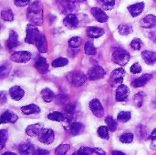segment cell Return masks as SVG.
<instances>
[{"label": "cell", "instance_id": "cell-1", "mask_svg": "<svg viewBox=\"0 0 156 155\" xmlns=\"http://www.w3.org/2000/svg\"><path fill=\"white\" fill-rule=\"evenodd\" d=\"M27 18L33 25L36 26L42 25L43 6L39 1H34L28 5L27 10Z\"/></svg>", "mask_w": 156, "mask_h": 155}, {"label": "cell", "instance_id": "cell-2", "mask_svg": "<svg viewBox=\"0 0 156 155\" xmlns=\"http://www.w3.org/2000/svg\"><path fill=\"white\" fill-rule=\"evenodd\" d=\"M41 36V33L36 26V25L29 24L27 26V35L25 41L28 44H34L37 45V41L39 40Z\"/></svg>", "mask_w": 156, "mask_h": 155}, {"label": "cell", "instance_id": "cell-3", "mask_svg": "<svg viewBox=\"0 0 156 155\" xmlns=\"http://www.w3.org/2000/svg\"><path fill=\"white\" fill-rule=\"evenodd\" d=\"M130 58H131L130 54L122 48H116L112 53V61L115 64L121 66L126 65L129 62Z\"/></svg>", "mask_w": 156, "mask_h": 155}, {"label": "cell", "instance_id": "cell-4", "mask_svg": "<svg viewBox=\"0 0 156 155\" xmlns=\"http://www.w3.org/2000/svg\"><path fill=\"white\" fill-rule=\"evenodd\" d=\"M58 4L61 13L64 14L73 13L79 8V0H58Z\"/></svg>", "mask_w": 156, "mask_h": 155}, {"label": "cell", "instance_id": "cell-5", "mask_svg": "<svg viewBox=\"0 0 156 155\" xmlns=\"http://www.w3.org/2000/svg\"><path fill=\"white\" fill-rule=\"evenodd\" d=\"M87 76L80 71V70H77V71H74V72H71L68 75V80L74 86V87H80L82 86L85 81L87 80Z\"/></svg>", "mask_w": 156, "mask_h": 155}, {"label": "cell", "instance_id": "cell-6", "mask_svg": "<svg viewBox=\"0 0 156 155\" xmlns=\"http://www.w3.org/2000/svg\"><path fill=\"white\" fill-rule=\"evenodd\" d=\"M106 75L105 69L101 66H93L88 71V79L90 80H98L102 79Z\"/></svg>", "mask_w": 156, "mask_h": 155}, {"label": "cell", "instance_id": "cell-7", "mask_svg": "<svg viewBox=\"0 0 156 155\" xmlns=\"http://www.w3.org/2000/svg\"><path fill=\"white\" fill-rule=\"evenodd\" d=\"M125 75V70L122 68L114 69L110 77V82L112 86H116V85H121L122 84L123 78Z\"/></svg>", "mask_w": 156, "mask_h": 155}, {"label": "cell", "instance_id": "cell-8", "mask_svg": "<svg viewBox=\"0 0 156 155\" xmlns=\"http://www.w3.org/2000/svg\"><path fill=\"white\" fill-rule=\"evenodd\" d=\"M55 139V133L51 129H43L38 135V141L44 144H50Z\"/></svg>", "mask_w": 156, "mask_h": 155}, {"label": "cell", "instance_id": "cell-9", "mask_svg": "<svg viewBox=\"0 0 156 155\" xmlns=\"http://www.w3.org/2000/svg\"><path fill=\"white\" fill-rule=\"evenodd\" d=\"M10 59L16 63H27L31 59V53L28 51H18L12 54Z\"/></svg>", "mask_w": 156, "mask_h": 155}, {"label": "cell", "instance_id": "cell-10", "mask_svg": "<svg viewBox=\"0 0 156 155\" xmlns=\"http://www.w3.org/2000/svg\"><path fill=\"white\" fill-rule=\"evenodd\" d=\"M90 110L92 111V113L98 117V118H101L104 115V109L102 104L101 103V101L98 99H93L90 104H89Z\"/></svg>", "mask_w": 156, "mask_h": 155}, {"label": "cell", "instance_id": "cell-11", "mask_svg": "<svg viewBox=\"0 0 156 155\" xmlns=\"http://www.w3.org/2000/svg\"><path fill=\"white\" fill-rule=\"evenodd\" d=\"M129 94H130V90H129L128 87L126 85L121 84L117 88L115 99H116L117 101H123L128 98Z\"/></svg>", "mask_w": 156, "mask_h": 155}, {"label": "cell", "instance_id": "cell-12", "mask_svg": "<svg viewBox=\"0 0 156 155\" xmlns=\"http://www.w3.org/2000/svg\"><path fill=\"white\" fill-rule=\"evenodd\" d=\"M79 23H80L79 18H78L77 16H76L75 14H73V13L68 14V15L65 16V18L63 19V24H64L66 26L69 27V28H75V27H77L78 25H79Z\"/></svg>", "mask_w": 156, "mask_h": 155}, {"label": "cell", "instance_id": "cell-13", "mask_svg": "<svg viewBox=\"0 0 156 155\" xmlns=\"http://www.w3.org/2000/svg\"><path fill=\"white\" fill-rule=\"evenodd\" d=\"M19 45V41H18V36L16 34V31L14 30H11L9 32V37L5 43V46L6 48L9 49V50H13L14 48H16L17 46Z\"/></svg>", "mask_w": 156, "mask_h": 155}, {"label": "cell", "instance_id": "cell-14", "mask_svg": "<svg viewBox=\"0 0 156 155\" xmlns=\"http://www.w3.org/2000/svg\"><path fill=\"white\" fill-rule=\"evenodd\" d=\"M140 26L144 28H153L156 26V16L154 15H147L141 21Z\"/></svg>", "mask_w": 156, "mask_h": 155}, {"label": "cell", "instance_id": "cell-15", "mask_svg": "<svg viewBox=\"0 0 156 155\" xmlns=\"http://www.w3.org/2000/svg\"><path fill=\"white\" fill-rule=\"evenodd\" d=\"M90 12H91L92 16L95 17V19L98 22H100V23H105L109 19V16L105 14V12H103L102 9H101L99 7H93V8H91Z\"/></svg>", "mask_w": 156, "mask_h": 155}, {"label": "cell", "instance_id": "cell-16", "mask_svg": "<svg viewBox=\"0 0 156 155\" xmlns=\"http://www.w3.org/2000/svg\"><path fill=\"white\" fill-rule=\"evenodd\" d=\"M144 9V2H140V3H136L133 5H131L128 6V11L130 12V14L132 15L133 17H136L139 15L142 14V12Z\"/></svg>", "mask_w": 156, "mask_h": 155}, {"label": "cell", "instance_id": "cell-17", "mask_svg": "<svg viewBox=\"0 0 156 155\" xmlns=\"http://www.w3.org/2000/svg\"><path fill=\"white\" fill-rule=\"evenodd\" d=\"M35 68L41 74L47 73L48 70V64L47 62V59L43 57H39L35 62Z\"/></svg>", "mask_w": 156, "mask_h": 155}, {"label": "cell", "instance_id": "cell-18", "mask_svg": "<svg viewBox=\"0 0 156 155\" xmlns=\"http://www.w3.org/2000/svg\"><path fill=\"white\" fill-rule=\"evenodd\" d=\"M152 78H153V75L152 74H144V75L141 76L140 78L135 79L132 82V85H133V88H141V87H144V85H146L148 83V81Z\"/></svg>", "mask_w": 156, "mask_h": 155}, {"label": "cell", "instance_id": "cell-19", "mask_svg": "<svg viewBox=\"0 0 156 155\" xmlns=\"http://www.w3.org/2000/svg\"><path fill=\"white\" fill-rule=\"evenodd\" d=\"M75 154H81V155H88V154H100L104 155L105 152L101 149L99 148H90V147H81L79 149L78 153Z\"/></svg>", "mask_w": 156, "mask_h": 155}, {"label": "cell", "instance_id": "cell-20", "mask_svg": "<svg viewBox=\"0 0 156 155\" xmlns=\"http://www.w3.org/2000/svg\"><path fill=\"white\" fill-rule=\"evenodd\" d=\"M17 119H18V117L16 113H14L10 111H6L3 112L1 115V124H5L7 122L15 123L17 121Z\"/></svg>", "mask_w": 156, "mask_h": 155}, {"label": "cell", "instance_id": "cell-21", "mask_svg": "<svg viewBox=\"0 0 156 155\" xmlns=\"http://www.w3.org/2000/svg\"><path fill=\"white\" fill-rule=\"evenodd\" d=\"M105 33V30L101 27L97 26H89L87 28V36L90 38H98L101 36H103Z\"/></svg>", "mask_w": 156, "mask_h": 155}, {"label": "cell", "instance_id": "cell-22", "mask_svg": "<svg viewBox=\"0 0 156 155\" xmlns=\"http://www.w3.org/2000/svg\"><path fill=\"white\" fill-rule=\"evenodd\" d=\"M43 129H44V128H43V125L40 124V123L32 124V125H29V126L26 129V133H27L28 136H31V137L38 136L39 133L42 132Z\"/></svg>", "mask_w": 156, "mask_h": 155}, {"label": "cell", "instance_id": "cell-23", "mask_svg": "<svg viewBox=\"0 0 156 155\" xmlns=\"http://www.w3.org/2000/svg\"><path fill=\"white\" fill-rule=\"evenodd\" d=\"M9 94H10V96H11V98L13 100L18 101V100H20L24 97L25 91L19 86H13L9 90Z\"/></svg>", "mask_w": 156, "mask_h": 155}, {"label": "cell", "instance_id": "cell-24", "mask_svg": "<svg viewBox=\"0 0 156 155\" xmlns=\"http://www.w3.org/2000/svg\"><path fill=\"white\" fill-rule=\"evenodd\" d=\"M18 151L20 154H33L36 152L34 145L30 143H25L20 144L18 146Z\"/></svg>", "mask_w": 156, "mask_h": 155}, {"label": "cell", "instance_id": "cell-25", "mask_svg": "<svg viewBox=\"0 0 156 155\" xmlns=\"http://www.w3.org/2000/svg\"><path fill=\"white\" fill-rule=\"evenodd\" d=\"M142 58L148 65H154L156 62V52L145 50L142 53Z\"/></svg>", "mask_w": 156, "mask_h": 155}, {"label": "cell", "instance_id": "cell-26", "mask_svg": "<svg viewBox=\"0 0 156 155\" xmlns=\"http://www.w3.org/2000/svg\"><path fill=\"white\" fill-rule=\"evenodd\" d=\"M21 111L25 115H30V114H33V113L40 112V109L36 104H29V105H26V106L21 107Z\"/></svg>", "mask_w": 156, "mask_h": 155}, {"label": "cell", "instance_id": "cell-27", "mask_svg": "<svg viewBox=\"0 0 156 155\" xmlns=\"http://www.w3.org/2000/svg\"><path fill=\"white\" fill-rule=\"evenodd\" d=\"M84 129V125L81 122H73L69 126V132L71 135L76 136L79 135L80 132H82Z\"/></svg>", "mask_w": 156, "mask_h": 155}, {"label": "cell", "instance_id": "cell-28", "mask_svg": "<svg viewBox=\"0 0 156 155\" xmlns=\"http://www.w3.org/2000/svg\"><path fill=\"white\" fill-rule=\"evenodd\" d=\"M36 46L37 47V49L40 53H46L48 51V42L44 34H41L40 38L37 41Z\"/></svg>", "mask_w": 156, "mask_h": 155}, {"label": "cell", "instance_id": "cell-29", "mask_svg": "<svg viewBox=\"0 0 156 155\" xmlns=\"http://www.w3.org/2000/svg\"><path fill=\"white\" fill-rule=\"evenodd\" d=\"M41 96L46 102H51L55 99V93L50 89H44L41 91Z\"/></svg>", "mask_w": 156, "mask_h": 155}, {"label": "cell", "instance_id": "cell-30", "mask_svg": "<svg viewBox=\"0 0 156 155\" xmlns=\"http://www.w3.org/2000/svg\"><path fill=\"white\" fill-rule=\"evenodd\" d=\"M48 118L51 121L58 122H62L66 121V116L63 113L58 112V111H53V112L49 113L48 115Z\"/></svg>", "mask_w": 156, "mask_h": 155}, {"label": "cell", "instance_id": "cell-31", "mask_svg": "<svg viewBox=\"0 0 156 155\" xmlns=\"http://www.w3.org/2000/svg\"><path fill=\"white\" fill-rule=\"evenodd\" d=\"M133 26L128 24H121L118 26V31L122 36H129L133 32Z\"/></svg>", "mask_w": 156, "mask_h": 155}, {"label": "cell", "instance_id": "cell-32", "mask_svg": "<svg viewBox=\"0 0 156 155\" xmlns=\"http://www.w3.org/2000/svg\"><path fill=\"white\" fill-rule=\"evenodd\" d=\"M144 98H145V94L141 91L139 93H137L134 98H133V103H134V106L136 108H141L144 104Z\"/></svg>", "mask_w": 156, "mask_h": 155}, {"label": "cell", "instance_id": "cell-33", "mask_svg": "<svg viewBox=\"0 0 156 155\" xmlns=\"http://www.w3.org/2000/svg\"><path fill=\"white\" fill-rule=\"evenodd\" d=\"M105 122L110 130V132H115L117 127H118V124H117V122L112 117V116H108L105 118Z\"/></svg>", "mask_w": 156, "mask_h": 155}, {"label": "cell", "instance_id": "cell-34", "mask_svg": "<svg viewBox=\"0 0 156 155\" xmlns=\"http://www.w3.org/2000/svg\"><path fill=\"white\" fill-rule=\"evenodd\" d=\"M84 50H85V53L87 55H95L97 52L96 48L94 47L93 42L91 40H89L86 42V44L84 46Z\"/></svg>", "mask_w": 156, "mask_h": 155}, {"label": "cell", "instance_id": "cell-35", "mask_svg": "<svg viewBox=\"0 0 156 155\" xmlns=\"http://www.w3.org/2000/svg\"><path fill=\"white\" fill-rule=\"evenodd\" d=\"M101 7L105 10H111L115 5V0H97Z\"/></svg>", "mask_w": 156, "mask_h": 155}, {"label": "cell", "instance_id": "cell-36", "mask_svg": "<svg viewBox=\"0 0 156 155\" xmlns=\"http://www.w3.org/2000/svg\"><path fill=\"white\" fill-rule=\"evenodd\" d=\"M11 70V64L10 63H4L1 65L0 68V77L1 79H5Z\"/></svg>", "mask_w": 156, "mask_h": 155}, {"label": "cell", "instance_id": "cell-37", "mask_svg": "<svg viewBox=\"0 0 156 155\" xmlns=\"http://www.w3.org/2000/svg\"><path fill=\"white\" fill-rule=\"evenodd\" d=\"M1 17L5 21H13L14 20V13L11 9H5L1 12Z\"/></svg>", "mask_w": 156, "mask_h": 155}, {"label": "cell", "instance_id": "cell-38", "mask_svg": "<svg viewBox=\"0 0 156 155\" xmlns=\"http://www.w3.org/2000/svg\"><path fill=\"white\" fill-rule=\"evenodd\" d=\"M82 43V39L80 37H73L69 40V46L71 48H78L80 47Z\"/></svg>", "mask_w": 156, "mask_h": 155}, {"label": "cell", "instance_id": "cell-39", "mask_svg": "<svg viewBox=\"0 0 156 155\" xmlns=\"http://www.w3.org/2000/svg\"><path fill=\"white\" fill-rule=\"evenodd\" d=\"M69 63V60L66 58H58L57 59H55L51 66L53 68H60V67H64V66H67Z\"/></svg>", "mask_w": 156, "mask_h": 155}, {"label": "cell", "instance_id": "cell-40", "mask_svg": "<svg viewBox=\"0 0 156 155\" xmlns=\"http://www.w3.org/2000/svg\"><path fill=\"white\" fill-rule=\"evenodd\" d=\"M109 128L108 126H101L99 129H98V135L102 138V139H105V140H108L109 139Z\"/></svg>", "mask_w": 156, "mask_h": 155}, {"label": "cell", "instance_id": "cell-41", "mask_svg": "<svg viewBox=\"0 0 156 155\" xmlns=\"http://www.w3.org/2000/svg\"><path fill=\"white\" fill-rule=\"evenodd\" d=\"M70 149V146L69 144H60L58 147L56 148L55 153L57 155H63L66 154Z\"/></svg>", "mask_w": 156, "mask_h": 155}, {"label": "cell", "instance_id": "cell-42", "mask_svg": "<svg viewBox=\"0 0 156 155\" xmlns=\"http://www.w3.org/2000/svg\"><path fill=\"white\" fill-rule=\"evenodd\" d=\"M132 115L130 111H122L118 114L117 116V120L122 122H127L128 121H130Z\"/></svg>", "mask_w": 156, "mask_h": 155}, {"label": "cell", "instance_id": "cell-43", "mask_svg": "<svg viewBox=\"0 0 156 155\" xmlns=\"http://www.w3.org/2000/svg\"><path fill=\"white\" fill-rule=\"evenodd\" d=\"M8 132L7 130H1L0 131V149L2 150L5 147V144L7 141Z\"/></svg>", "mask_w": 156, "mask_h": 155}, {"label": "cell", "instance_id": "cell-44", "mask_svg": "<svg viewBox=\"0 0 156 155\" xmlns=\"http://www.w3.org/2000/svg\"><path fill=\"white\" fill-rule=\"evenodd\" d=\"M120 141L122 143H127V144L132 143L133 141V134H132V133H124L120 137Z\"/></svg>", "mask_w": 156, "mask_h": 155}, {"label": "cell", "instance_id": "cell-45", "mask_svg": "<svg viewBox=\"0 0 156 155\" xmlns=\"http://www.w3.org/2000/svg\"><path fill=\"white\" fill-rule=\"evenodd\" d=\"M143 45V41L140 38H133L132 43H131V47L134 49V50H139L141 49Z\"/></svg>", "mask_w": 156, "mask_h": 155}, {"label": "cell", "instance_id": "cell-46", "mask_svg": "<svg viewBox=\"0 0 156 155\" xmlns=\"http://www.w3.org/2000/svg\"><path fill=\"white\" fill-rule=\"evenodd\" d=\"M65 111H66V113H67V115H68V117L69 119L72 118L73 115H74V113H75V107H74V105L73 104L67 105L66 108H65Z\"/></svg>", "mask_w": 156, "mask_h": 155}, {"label": "cell", "instance_id": "cell-47", "mask_svg": "<svg viewBox=\"0 0 156 155\" xmlns=\"http://www.w3.org/2000/svg\"><path fill=\"white\" fill-rule=\"evenodd\" d=\"M142 71V66L139 63H134L132 67H131V72L133 74H138Z\"/></svg>", "mask_w": 156, "mask_h": 155}, {"label": "cell", "instance_id": "cell-48", "mask_svg": "<svg viewBox=\"0 0 156 155\" xmlns=\"http://www.w3.org/2000/svg\"><path fill=\"white\" fill-rule=\"evenodd\" d=\"M29 2H30V0H14V4L18 7L25 6V5H28Z\"/></svg>", "mask_w": 156, "mask_h": 155}, {"label": "cell", "instance_id": "cell-49", "mask_svg": "<svg viewBox=\"0 0 156 155\" xmlns=\"http://www.w3.org/2000/svg\"><path fill=\"white\" fill-rule=\"evenodd\" d=\"M67 101V97L65 95H58L56 97V102L57 104H64Z\"/></svg>", "mask_w": 156, "mask_h": 155}, {"label": "cell", "instance_id": "cell-50", "mask_svg": "<svg viewBox=\"0 0 156 155\" xmlns=\"http://www.w3.org/2000/svg\"><path fill=\"white\" fill-rule=\"evenodd\" d=\"M49 153H48V151H47V150H42V149H39V150H37L36 152H35V153L34 154L36 155H45V154H48Z\"/></svg>", "mask_w": 156, "mask_h": 155}, {"label": "cell", "instance_id": "cell-51", "mask_svg": "<svg viewBox=\"0 0 156 155\" xmlns=\"http://www.w3.org/2000/svg\"><path fill=\"white\" fill-rule=\"evenodd\" d=\"M148 140H152V141H155L156 140V128L152 132V133L150 134V136L147 138Z\"/></svg>", "mask_w": 156, "mask_h": 155}, {"label": "cell", "instance_id": "cell-52", "mask_svg": "<svg viewBox=\"0 0 156 155\" xmlns=\"http://www.w3.org/2000/svg\"><path fill=\"white\" fill-rule=\"evenodd\" d=\"M5 100H6L5 93V91H2V92H1V101H0V104H1V105H3V104L5 102Z\"/></svg>", "mask_w": 156, "mask_h": 155}, {"label": "cell", "instance_id": "cell-53", "mask_svg": "<svg viewBox=\"0 0 156 155\" xmlns=\"http://www.w3.org/2000/svg\"><path fill=\"white\" fill-rule=\"evenodd\" d=\"M112 155H125V153H122V152H119V151H114L112 153Z\"/></svg>", "mask_w": 156, "mask_h": 155}, {"label": "cell", "instance_id": "cell-54", "mask_svg": "<svg viewBox=\"0 0 156 155\" xmlns=\"http://www.w3.org/2000/svg\"><path fill=\"white\" fill-rule=\"evenodd\" d=\"M4 154H10V155H16V153H9V152H6V153H5Z\"/></svg>", "mask_w": 156, "mask_h": 155}, {"label": "cell", "instance_id": "cell-55", "mask_svg": "<svg viewBox=\"0 0 156 155\" xmlns=\"http://www.w3.org/2000/svg\"><path fill=\"white\" fill-rule=\"evenodd\" d=\"M155 43H156V39H155Z\"/></svg>", "mask_w": 156, "mask_h": 155}, {"label": "cell", "instance_id": "cell-56", "mask_svg": "<svg viewBox=\"0 0 156 155\" xmlns=\"http://www.w3.org/2000/svg\"><path fill=\"white\" fill-rule=\"evenodd\" d=\"M154 1H156V0H154Z\"/></svg>", "mask_w": 156, "mask_h": 155}]
</instances>
